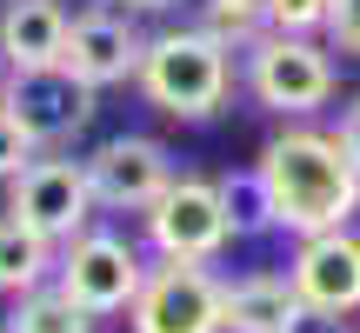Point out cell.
I'll return each instance as SVG.
<instances>
[{
	"instance_id": "7c38bea8",
	"label": "cell",
	"mask_w": 360,
	"mask_h": 333,
	"mask_svg": "<svg viewBox=\"0 0 360 333\" xmlns=\"http://www.w3.org/2000/svg\"><path fill=\"white\" fill-rule=\"evenodd\" d=\"M67 20H74L67 0H0V67L7 74L60 67Z\"/></svg>"
},
{
	"instance_id": "6da1fadb",
	"label": "cell",
	"mask_w": 360,
	"mask_h": 333,
	"mask_svg": "<svg viewBox=\"0 0 360 333\" xmlns=\"http://www.w3.org/2000/svg\"><path fill=\"white\" fill-rule=\"evenodd\" d=\"M254 193H260V214H267L274 233H334V227H354L360 214V166L340 154V141L327 127H281L267 147L254 154Z\"/></svg>"
},
{
	"instance_id": "3957f363",
	"label": "cell",
	"mask_w": 360,
	"mask_h": 333,
	"mask_svg": "<svg viewBox=\"0 0 360 333\" xmlns=\"http://www.w3.org/2000/svg\"><path fill=\"white\" fill-rule=\"evenodd\" d=\"M240 240V220L227 207V187L207 174H174V187L141 214V247L154 260H207L214 267Z\"/></svg>"
},
{
	"instance_id": "5b68a950",
	"label": "cell",
	"mask_w": 360,
	"mask_h": 333,
	"mask_svg": "<svg viewBox=\"0 0 360 333\" xmlns=\"http://www.w3.org/2000/svg\"><path fill=\"white\" fill-rule=\"evenodd\" d=\"M147 267H154V254H147V247L134 240V233L87 227V233H74V240L60 247L53 287H60V294L74 300L80 313L107 320V313H127V307H134V294H141Z\"/></svg>"
},
{
	"instance_id": "8992f818",
	"label": "cell",
	"mask_w": 360,
	"mask_h": 333,
	"mask_svg": "<svg viewBox=\"0 0 360 333\" xmlns=\"http://www.w3.org/2000/svg\"><path fill=\"white\" fill-rule=\"evenodd\" d=\"M7 220H20L27 233H40L47 247H67L74 233L94 227V187H87V166L74 154H34L20 174L7 180Z\"/></svg>"
},
{
	"instance_id": "d6986e66",
	"label": "cell",
	"mask_w": 360,
	"mask_h": 333,
	"mask_svg": "<svg viewBox=\"0 0 360 333\" xmlns=\"http://www.w3.org/2000/svg\"><path fill=\"white\" fill-rule=\"evenodd\" d=\"M34 154H40V147L20 133V120H13V114H0V187H7V180L20 174V166L34 160Z\"/></svg>"
},
{
	"instance_id": "4fadbf2b",
	"label": "cell",
	"mask_w": 360,
	"mask_h": 333,
	"mask_svg": "<svg viewBox=\"0 0 360 333\" xmlns=\"http://www.w3.org/2000/svg\"><path fill=\"white\" fill-rule=\"evenodd\" d=\"M294 313H300V294L274 267H254L220 287V333H287Z\"/></svg>"
},
{
	"instance_id": "9c48e42d",
	"label": "cell",
	"mask_w": 360,
	"mask_h": 333,
	"mask_svg": "<svg viewBox=\"0 0 360 333\" xmlns=\"http://www.w3.org/2000/svg\"><path fill=\"white\" fill-rule=\"evenodd\" d=\"M80 166H87V187H94V207L101 214H147L180 174L174 154L154 133H107Z\"/></svg>"
},
{
	"instance_id": "2e32d148",
	"label": "cell",
	"mask_w": 360,
	"mask_h": 333,
	"mask_svg": "<svg viewBox=\"0 0 360 333\" xmlns=\"http://www.w3.org/2000/svg\"><path fill=\"white\" fill-rule=\"evenodd\" d=\"M193 27L227 53H247L267 34V0H193Z\"/></svg>"
},
{
	"instance_id": "52a82bcc",
	"label": "cell",
	"mask_w": 360,
	"mask_h": 333,
	"mask_svg": "<svg viewBox=\"0 0 360 333\" xmlns=\"http://www.w3.org/2000/svg\"><path fill=\"white\" fill-rule=\"evenodd\" d=\"M220 273L207 260H154L127 307L134 333H220Z\"/></svg>"
},
{
	"instance_id": "30bf717a",
	"label": "cell",
	"mask_w": 360,
	"mask_h": 333,
	"mask_svg": "<svg viewBox=\"0 0 360 333\" xmlns=\"http://www.w3.org/2000/svg\"><path fill=\"white\" fill-rule=\"evenodd\" d=\"M141 53H147V34L120 7H80L74 20H67L60 67L80 80V87L107 93V87H127V80L141 74Z\"/></svg>"
},
{
	"instance_id": "d4e9b609",
	"label": "cell",
	"mask_w": 360,
	"mask_h": 333,
	"mask_svg": "<svg viewBox=\"0 0 360 333\" xmlns=\"http://www.w3.org/2000/svg\"><path fill=\"white\" fill-rule=\"evenodd\" d=\"M354 333H360V327H354Z\"/></svg>"
},
{
	"instance_id": "cb8c5ba5",
	"label": "cell",
	"mask_w": 360,
	"mask_h": 333,
	"mask_svg": "<svg viewBox=\"0 0 360 333\" xmlns=\"http://www.w3.org/2000/svg\"><path fill=\"white\" fill-rule=\"evenodd\" d=\"M80 7H120V0H80Z\"/></svg>"
},
{
	"instance_id": "e0dca14e",
	"label": "cell",
	"mask_w": 360,
	"mask_h": 333,
	"mask_svg": "<svg viewBox=\"0 0 360 333\" xmlns=\"http://www.w3.org/2000/svg\"><path fill=\"white\" fill-rule=\"evenodd\" d=\"M267 34H327V0H267Z\"/></svg>"
},
{
	"instance_id": "7a4b0ae2",
	"label": "cell",
	"mask_w": 360,
	"mask_h": 333,
	"mask_svg": "<svg viewBox=\"0 0 360 333\" xmlns=\"http://www.w3.org/2000/svg\"><path fill=\"white\" fill-rule=\"evenodd\" d=\"M141 100L167 120H214L233 100V53L220 40H207L193 20L147 34L141 74H134Z\"/></svg>"
},
{
	"instance_id": "7402d4cb",
	"label": "cell",
	"mask_w": 360,
	"mask_h": 333,
	"mask_svg": "<svg viewBox=\"0 0 360 333\" xmlns=\"http://www.w3.org/2000/svg\"><path fill=\"white\" fill-rule=\"evenodd\" d=\"M127 13H147V20H160V13H180L187 0H120Z\"/></svg>"
},
{
	"instance_id": "5bb4252c",
	"label": "cell",
	"mask_w": 360,
	"mask_h": 333,
	"mask_svg": "<svg viewBox=\"0 0 360 333\" xmlns=\"http://www.w3.org/2000/svg\"><path fill=\"white\" fill-rule=\"evenodd\" d=\"M53 267H60V247H47L40 233H27L20 220L0 214V300L47 287V280H53Z\"/></svg>"
},
{
	"instance_id": "603a6c76",
	"label": "cell",
	"mask_w": 360,
	"mask_h": 333,
	"mask_svg": "<svg viewBox=\"0 0 360 333\" xmlns=\"http://www.w3.org/2000/svg\"><path fill=\"white\" fill-rule=\"evenodd\" d=\"M0 114H7V67H0Z\"/></svg>"
},
{
	"instance_id": "277c9868",
	"label": "cell",
	"mask_w": 360,
	"mask_h": 333,
	"mask_svg": "<svg viewBox=\"0 0 360 333\" xmlns=\"http://www.w3.org/2000/svg\"><path fill=\"white\" fill-rule=\"evenodd\" d=\"M247 93H254L267 114L281 120H307L334 100L340 74H334V47L327 40H307V34H260L247 47V67H240Z\"/></svg>"
},
{
	"instance_id": "9a60e30c",
	"label": "cell",
	"mask_w": 360,
	"mask_h": 333,
	"mask_svg": "<svg viewBox=\"0 0 360 333\" xmlns=\"http://www.w3.org/2000/svg\"><path fill=\"white\" fill-rule=\"evenodd\" d=\"M0 333H94V313H80L60 287H34V294H13L0 307Z\"/></svg>"
},
{
	"instance_id": "ffe728a7",
	"label": "cell",
	"mask_w": 360,
	"mask_h": 333,
	"mask_svg": "<svg viewBox=\"0 0 360 333\" xmlns=\"http://www.w3.org/2000/svg\"><path fill=\"white\" fill-rule=\"evenodd\" d=\"M334 141H340V154H347L360 166V93H347V107H340V127H334Z\"/></svg>"
},
{
	"instance_id": "ac0fdd59",
	"label": "cell",
	"mask_w": 360,
	"mask_h": 333,
	"mask_svg": "<svg viewBox=\"0 0 360 333\" xmlns=\"http://www.w3.org/2000/svg\"><path fill=\"white\" fill-rule=\"evenodd\" d=\"M327 47L347 53V60H360V0H327Z\"/></svg>"
},
{
	"instance_id": "ba28073f",
	"label": "cell",
	"mask_w": 360,
	"mask_h": 333,
	"mask_svg": "<svg viewBox=\"0 0 360 333\" xmlns=\"http://www.w3.org/2000/svg\"><path fill=\"white\" fill-rule=\"evenodd\" d=\"M7 114L40 154H67L101 114V93L80 87L67 67H34V74H7Z\"/></svg>"
},
{
	"instance_id": "8fae6325",
	"label": "cell",
	"mask_w": 360,
	"mask_h": 333,
	"mask_svg": "<svg viewBox=\"0 0 360 333\" xmlns=\"http://www.w3.org/2000/svg\"><path fill=\"white\" fill-rule=\"evenodd\" d=\"M287 280H294L300 307L334 313V320H354V313H360V233L354 227H334V233H307V240H294Z\"/></svg>"
},
{
	"instance_id": "44dd1931",
	"label": "cell",
	"mask_w": 360,
	"mask_h": 333,
	"mask_svg": "<svg viewBox=\"0 0 360 333\" xmlns=\"http://www.w3.org/2000/svg\"><path fill=\"white\" fill-rule=\"evenodd\" d=\"M287 333H354V320H334V313H314V307H300Z\"/></svg>"
}]
</instances>
